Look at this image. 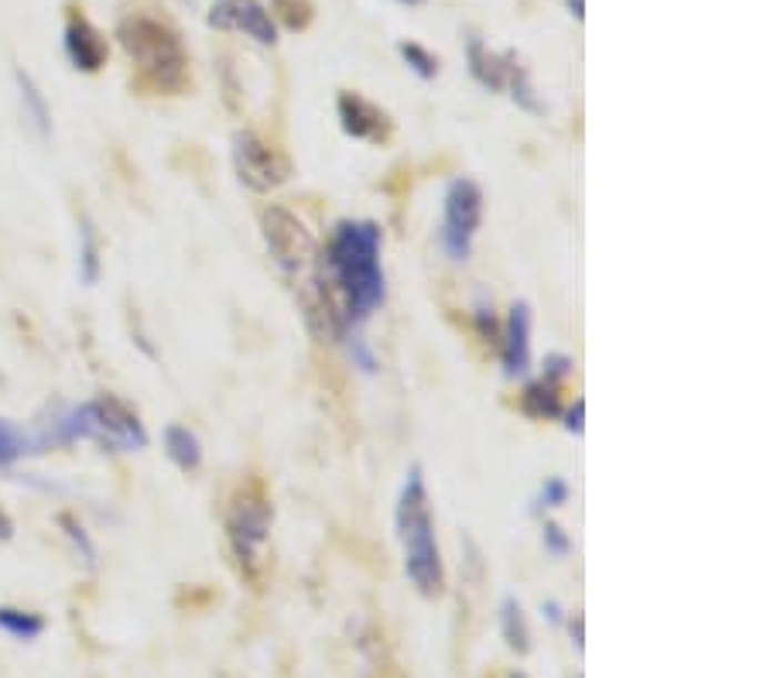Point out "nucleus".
<instances>
[{
	"mask_svg": "<svg viewBox=\"0 0 770 678\" xmlns=\"http://www.w3.org/2000/svg\"><path fill=\"white\" fill-rule=\"evenodd\" d=\"M161 446H165V456L182 473H195L202 466V443L189 425H179V422L165 425V432H161Z\"/></svg>",
	"mask_w": 770,
	"mask_h": 678,
	"instance_id": "nucleus-15",
	"label": "nucleus"
},
{
	"mask_svg": "<svg viewBox=\"0 0 770 678\" xmlns=\"http://www.w3.org/2000/svg\"><path fill=\"white\" fill-rule=\"evenodd\" d=\"M573 371H576V361H573V356L569 353H545V364H541V377L545 381H551V384H565V381H569L573 377Z\"/></svg>",
	"mask_w": 770,
	"mask_h": 678,
	"instance_id": "nucleus-25",
	"label": "nucleus"
},
{
	"mask_svg": "<svg viewBox=\"0 0 770 678\" xmlns=\"http://www.w3.org/2000/svg\"><path fill=\"white\" fill-rule=\"evenodd\" d=\"M531 330H535V312L528 302H514L507 308V318L500 323V367L507 381L528 377L531 371Z\"/></svg>",
	"mask_w": 770,
	"mask_h": 678,
	"instance_id": "nucleus-9",
	"label": "nucleus"
},
{
	"mask_svg": "<svg viewBox=\"0 0 770 678\" xmlns=\"http://www.w3.org/2000/svg\"><path fill=\"white\" fill-rule=\"evenodd\" d=\"M541 614L548 617V624H561V620H565V607H561L558 600H545Z\"/></svg>",
	"mask_w": 770,
	"mask_h": 678,
	"instance_id": "nucleus-30",
	"label": "nucleus"
},
{
	"mask_svg": "<svg viewBox=\"0 0 770 678\" xmlns=\"http://www.w3.org/2000/svg\"><path fill=\"white\" fill-rule=\"evenodd\" d=\"M336 117L346 138L353 141H367V144H384L394 134V121L384 107L367 100L356 90H343L336 97Z\"/></svg>",
	"mask_w": 770,
	"mask_h": 678,
	"instance_id": "nucleus-8",
	"label": "nucleus"
},
{
	"mask_svg": "<svg viewBox=\"0 0 770 678\" xmlns=\"http://www.w3.org/2000/svg\"><path fill=\"white\" fill-rule=\"evenodd\" d=\"M394 528L404 555V576L425 596L438 600L445 593V563L435 538V517H432V497L422 466H412L404 473V484L394 504Z\"/></svg>",
	"mask_w": 770,
	"mask_h": 678,
	"instance_id": "nucleus-3",
	"label": "nucleus"
},
{
	"mask_svg": "<svg viewBox=\"0 0 770 678\" xmlns=\"http://www.w3.org/2000/svg\"><path fill=\"white\" fill-rule=\"evenodd\" d=\"M565 8H569V14H573L576 21L586 18V4H582V0H565Z\"/></svg>",
	"mask_w": 770,
	"mask_h": 678,
	"instance_id": "nucleus-33",
	"label": "nucleus"
},
{
	"mask_svg": "<svg viewBox=\"0 0 770 678\" xmlns=\"http://www.w3.org/2000/svg\"><path fill=\"white\" fill-rule=\"evenodd\" d=\"M14 538V522H11V514L0 507V542H11Z\"/></svg>",
	"mask_w": 770,
	"mask_h": 678,
	"instance_id": "nucleus-32",
	"label": "nucleus"
},
{
	"mask_svg": "<svg viewBox=\"0 0 770 678\" xmlns=\"http://www.w3.org/2000/svg\"><path fill=\"white\" fill-rule=\"evenodd\" d=\"M14 87H18V100H21V113H24L28 128L42 141H49L52 138V110H49L42 87L34 83V75L28 69H14Z\"/></svg>",
	"mask_w": 770,
	"mask_h": 678,
	"instance_id": "nucleus-13",
	"label": "nucleus"
},
{
	"mask_svg": "<svg viewBox=\"0 0 770 678\" xmlns=\"http://www.w3.org/2000/svg\"><path fill=\"white\" fill-rule=\"evenodd\" d=\"M274 525V504L261 480L240 484L226 507V542L236 558L240 573L247 579H257L264 569V551Z\"/></svg>",
	"mask_w": 770,
	"mask_h": 678,
	"instance_id": "nucleus-5",
	"label": "nucleus"
},
{
	"mask_svg": "<svg viewBox=\"0 0 770 678\" xmlns=\"http://www.w3.org/2000/svg\"><path fill=\"white\" fill-rule=\"evenodd\" d=\"M116 42L138 72V87L161 97H179L189 90V52L175 24H169L165 18L148 11L124 14L116 21Z\"/></svg>",
	"mask_w": 770,
	"mask_h": 678,
	"instance_id": "nucleus-2",
	"label": "nucleus"
},
{
	"mask_svg": "<svg viewBox=\"0 0 770 678\" xmlns=\"http://www.w3.org/2000/svg\"><path fill=\"white\" fill-rule=\"evenodd\" d=\"M59 528H62L65 542L72 545V551H75L79 563H83V566L93 573V569L100 566V551H97V542L90 538V532L83 528V522H79L75 514H59Z\"/></svg>",
	"mask_w": 770,
	"mask_h": 678,
	"instance_id": "nucleus-20",
	"label": "nucleus"
},
{
	"mask_svg": "<svg viewBox=\"0 0 770 678\" xmlns=\"http://www.w3.org/2000/svg\"><path fill=\"white\" fill-rule=\"evenodd\" d=\"M507 678H528V675H524V671H510Z\"/></svg>",
	"mask_w": 770,
	"mask_h": 678,
	"instance_id": "nucleus-35",
	"label": "nucleus"
},
{
	"mask_svg": "<svg viewBox=\"0 0 770 678\" xmlns=\"http://www.w3.org/2000/svg\"><path fill=\"white\" fill-rule=\"evenodd\" d=\"M500 637L507 641L510 651L528 655L531 651V630H528V617H524V607L517 596H504L500 604Z\"/></svg>",
	"mask_w": 770,
	"mask_h": 678,
	"instance_id": "nucleus-18",
	"label": "nucleus"
},
{
	"mask_svg": "<svg viewBox=\"0 0 770 678\" xmlns=\"http://www.w3.org/2000/svg\"><path fill=\"white\" fill-rule=\"evenodd\" d=\"M59 428H62V443H93L107 453H141L148 449V428L141 415L120 402L116 394H97L83 405L59 408Z\"/></svg>",
	"mask_w": 770,
	"mask_h": 678,
	"instance_id": "nucleus-4",
	"label": "nucleus"
},
{
	"mask_svg": "<svg viewBox=\"0 0 770 678\" xmlns=\"http://www.w3.org/2000/svg\"><path fill=\"white\" fill-rule=\"evenodd\" d=\"M318 302L336 330V343L387 302L384 274V230L374 220H340L315 264Z\"/></svg>",
	"mask_w": 770,
	"mask_h": 678,
	"instance_id": "nucleus-1",
	"label": "nucleus"
},
{
	"mask_svg": "<svg viewBox=\"0 0 770 678\" xmlns=\"http://www.w3.org/2000/svg\"><path fill=\"white\" fill-rule=\"evenodd\" d=\"M24 453H31V443H28V432L18 428L14 422L0 418V469L18 463Z\"/></svg>",
	"mask_w": 770,
	"mask_h": 678,
	"instance_id": "nucleus-22",
	"label": "nucleus"
},
{
	"mask_svg": "<svg viewBox=\"0 0 770 678\" xmlns=\"http://www.w3.org/2000/svg\"><path fill=\"white\" fill-rule=\"evenodd\" d=\"M466 65L469 75L486 93H504L507 87V52H490L479 38H466Z\"/></svg>",
	"mask_w": 770,
	"mask_h": 678,
	"instance_id": "nucleus-12",
	"label": "nucleus"
},
{
	"mask_svg": "<svg viewBox=\"0 0 770 678\" xmlns=\"http://www.w3.org/2000/svg\"><path fill=\"white\" fill-rule=\"evenodd\" d=\"M277 11L292 31H305L312 21V0H277Z\"/></svg>",
	"mask_w": 770,
	"mask_h": 678,
	"instance_id": "nucleus-28",
	"label": "nucleus"
},
{
	"mask_svg": "<svg viewBox=\"0 0 770 678\" xmlns=\"http://www.w3.org/2000/svg\"><path fill=\"white\" fill-rule=\"evenodd\" d=\"M233 169L236 179L247 185L251 192H271L277 185H285L292 175L288 158L281 154L274 144H267L254 131H236L233 134Z\"/></svg>",
	"mask_w": 770,
	"mask_h": 678,
	"instance_id": "nucleus-7",
	"label": "nucleus"
},
{
	"mask_svg": "<svg viewBox=\"0 0 770 678\" xmlns=\"http://www.w3.org/2000/svg\"><path fill=\"white\" fill-rule=\"evenodd\" d=\"M103 274V244L90 216H79V282L87 289L100 285Z\"/></svg>",
	"mask_w": 770,
	"mask_h": 678,
	"instance_id": "nucleus-16",
	"label": "nucleus"
},
{
	"mask_svg": "<svg viewBox=\"0 0 770 678\" xmlns=\"http://www.w3.org/2000/svg\"><path fill=\"white\" fill-rule=\"evenodd\" d=\"M0 630L14 641H34V637L45 634V617L21 607H0Z\"/></svg>",
	"mask_w": 770,
	"mask_h": 678,
	"instance_id": "nucleus-19",
	"label": "nucleus"
},
{
	"mask_svg": "<svg viewBox=\"0 0 770 678\" xmlns=\"http://www.w3.org/2000/svg\"><path fill=\"white\" fill-rule=\"evenodd\" d=\"M569 497H573V490H569V484L561 480V476H548V480L541 484V490H538V497H535V514H548V510H561L565 504H569Z\"/></svg>",
	"mask_w": 770,
	"mask_h": 678,
	"instance_id": "nucleus-23",
	"label": "nucleus"
},
{
	"mask_svg": "<svg viewBox=\"0 0 770 678\" xmlns=\"http://www.w3.org/2000/svg\"><path fill=\"white\" fill-rule=\"evenodd\" d=\"M473 326H476V333L486 340V343H497L500 340V318H497V308H494V302L490 298H476V305H473Z\"/></svg>",
	"mask_w": 770,
	"mask_h": 678,
	"instance_id": "nucleus-24",
	"label": "nucleus"
},
{
	"mask_svg": "<svg viewBox=\"0 0 770 678\" xmlns=\"http://www.w3.org/2000/svg\"><path fill=\"white\" fill-rule=\"evenodd\" d=\"M569 630H573L576 648L582 651V648H586V637H582V614H573V617H569Z\"/></svg>",
	"mask_w": 770,
	"mask_h": 678,
	"instance_id": "nucleus-31",
	"label": "nucleus"
},
{
	"mask_svg": "<svg viewBox=\"0 0 770 678\" xmlns=\"http://www.w3.org/2000/svg\"><path fill=\"white\" fill-rule=\"evenodd\" d=\"M346 346H349V361H353V367H359L363 374H377V356H374V350H371V343L363 340L359 333H349L346 340H343Z\"/></svg>",
	"mask_w": 770,
	"mask_h": 678,
	"instance_id": "nucleus-27",
	"label": "nucleus"
},
{
	"mask_svg": "<svg viewBox=\"0 0 770 678\" xmlns=\"http://www.w3.org/2000/svg\"><path fill=\"white\" fill-rule=\"evenodd\" d=\"M507 93H510V100L524 110V113H535V117H541L545 113V103H541V97H538V90H535V83H531V72H528V65L520 62V55L510 49L507 52V87H504Z\"/></svg>",
	"mask_w": 770,
	"mask_h": 678,
	"instance_id": "nucleus-17",
	"label": "nucleus"
},
{
	"mask_svg": "<svg viewBox=\"0 0 770 678\" xmlns=\"http://www.w3.org/2000/svg\"><path fill=\"white\" fill-rule=\"evenodd\" d=\"M397 4H404V8H422L425 0H397Z\"/></svg>",
	"mask_w": 770,
	"mask_h": 678,
	"instance_id": "nucleus-34",
	"label": "nucleus"
},
{
	"mask_svg": "<svg viewBox=\"0 0 770 678\" xmlns=\"http://www.w3.org/2000/svg\"><path fill=\"white\" fill-rule=\"evenodd\" d=\"M62 52H65L69 65L75 72H100L107 65V59H110V45H107L103 31L79 8H69V14H65Z\"/></svg>",
	"mask_w": 770,
	"mask_h": 678,
	"instance_id": "nucleus-10",
	"label": "nucleus"
},
{
	"mask_svg": "<svg viewBox=\"0 0 770 678\" xmlns=\"http://www.w3.org/2000/svg\"><path fill=\"white\" fill-rule=\"evenodd\" d=\"M541 545H545V551L551 555V558H565L573 551V535L565 532L558 522H545L541 525Z\"/></svg>",
	"mask_w": 770,
	"mask_h": 678,
	"instance_id": "nucleus-26",
	"label": "nucleus"
},
{
	"mask_svg": "<svg viewBox=\"0 0 770 678\" xmlns=\"http://www.w3.org/2000/svg\"><path fill=\"white\" fill-rule=\"evenodd\" d=\"M206 24L216 31H243L257 45H277V24L257 0H216Z\"/></svg>",
	"mask_w": 770,
	"mask_h": 678,
	"instance_id": "nucleus-11",
	"label": "nucleus"
},
{
	"mask_svg": "<svg viewBox=\"0 0 770 678\" xmlns=\"http://www.w3.org/2000/svg\"><path fill=\"white\" fill-rule=\"evenodd\" d=\"M397 55L404 59V65H408L418 79H435L438 75V69H442V62H438V55L432 52V49H425L422 42H412V38H401L397 42Z\"/></svg>",
	"mask_w": 770,
	"mask_h": 678,
	"instance_id": "nucleus-21",
	"label": "nucleus"
},
{
	"mask_svg": "<svg viewBox=\"0 0 770 678\" xmlns=\"http://www.w3.org/2000/svg\"><path fill=\"white\" fill-rule=\"evenodd\" d=\"M520 412L535 418V422H555L561 418L565 405H561V387L538 377V381H528L520 391Z\"/></svg>",
	"mask_w": 770,
	"mask_h": 678,
	"instance_id": "nucleus-14",
	"label": "nucleus"
},
{
	"mask_svg": "<svg viewBox=\"0 0 770 678\" xmlns=\"http://www.w3.org/2000/svg\"><path fill=\"white\" fill-rule=\"evenodd\" d=\"M483 189L479 182L459 175L442 192V223H438V247L453 264H466L483 226Z\"/></svg>",
	"mask_w": 770,
	"mask_h": 678,
	"instance_id": "nucleus-6",
	"label": "nucleus"
},
{
	"mask_svg": "<svg viewBox=\"0 0 770 678\" xmlns=\"http://www.w3.org/2000/svg\"><path fill=\"white\" fill-rule=\"evenodd\" d=\"M561 428L569 435H582L586 432V402L582 397H576V402L561 412Z\"/></svg>",
	"mask_w": 770,
	"mask_h": 678,
	"instance_id": "nucleus-29",
	"label": "nucleus"
}]
</instances>
